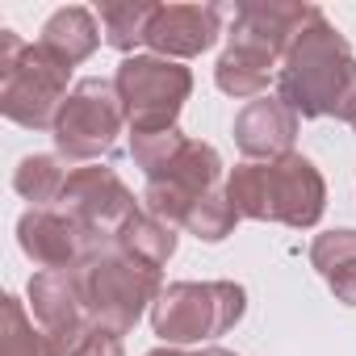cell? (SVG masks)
Returning <instances> with one entry per match:
<instances>
[{
	"label": "cell",
	"mask_w": 356,
	"mask_h": 356,
	"mask_svg": "<svg viewBox=\"0 0 356 356\" xmlns=\"http://www.w3.org/2000/svg\"><path fill=\"white\" fill-rule=\"evenodd\" d=\"M352 130H356V126H352Z\"/></svg>",
	"instance_id": "484cf974"
},
{
	"label": "cell",
	"mask_w": 356,
	"mask_h": 356,
	"mask_svg": "<svg viewBox=\"0 0 356 356\" xmlns=\"http://www.w3.org/2000/svg\"><path fill=\"white\" fill-rule=\"evenodd\" d=\"M97 42H101L97 17H92L88 9H80V5L59 9V13L42 26V38H38V47L51 51V55H55L59 63H67V67L84 63V59L97 51Z\"/></svg>",
	"instance_id": "9a60e30c"
},
{
	"label": "cell",
	"mask_w": 356,
	"mask_h": 356,
	"mask_svg": "<svg viewBox=\"0 0 356 356\" xmlns=\"http://www.w3.org/2000/svg\"><path fill=\"white\" fill-rule=\"evenodd\" d=\"M0 356H51V339L17 298H5V318H0Z\"/></svg>",
	"instance_id": "ffe728a7"
},
{
	"label": "cell",
	"mask_w": 356,
	"mask_h": 356,
	"mask_svg": "<svg viewBox=\"0 0 356 356\" xmlns=\"http://www.w3.org/2000/svg\"><path fill=\"white\" fill-rule=\"evenodd\" d=\"M310 264L331 285V293L356 306V231H327L310 243Z\"/></svg>",
	"instance_id": "2e32d148"
},
{
	"label": "cell",
	"mask_w": 356,
	"mask_h": 356,
	"mask_svg": "<svg viewBox=\"0 0 356 356\" xmlns=\"http://www.w3.org/2000/svg\"><path fill=\"white\" fill-rule=\"evenodd\" d=\"M72 67L59 63L38 42H22L13 30H0V109L26 130H55L67 101Z\"/></svg>",
	"instance_id": "5b68a950"
},
{
	"label": "cell",
	"mask_w": 356,
	"mask_h": 356,
	"mask_svg": "<svg viewBox=\"0 0 356 356\" xmlns=\"http://www.w3.org/2000/svg\"><path fill=\"white\" fill-rule=\"evenodd\" d=\"M113 243H118V252H126L130 260H138V264H147V268H159V264H168L172 252H176V231H172L168 222H159L155 214H138V210H134V214L118 227Z\"/></svg>",
	"instance_id": "e0dca14e"
},
{
	"label": "cell",
	"mask_w": 356,
	"mask_h": 356,
	"mask_svg": "<svg viewBox=\"0 0 356 356\" xmlns=\"http://www.w3.org/2000/svg\"><path fill=\"white\" fill-rule=\"evenodd\" d=\"M231 206L239 210V218L252 222H285V227H314L323 218L327 206V185L318 168L289 151L285 159L273 163H239L227 176V189Z\"/></svg>",
	"instance_id": "3957f363"
},
{
	"label": "cell",
	"mask_w": 356,
	"mask_h": 356,
	"mask_svg": "<svg viewBox=\"0 0 356 356\" xmlns=\"http://www.w3.org/2000/svg\"><path fill=\"white\" fill-rule=\"evenodd\" d=\"M113 88L122 97L126 122L134 134L143 130H172L181 118L189 92H193V76L189 67H181L176 59H159V55H130L122 59Z\"/></svg>",
	"instance_id": "52a82bcc"
},
{
	"label": "cell",
	"mask_w": 356,
	"mask_h": 356,
	"mask_svg": "<svg viewBox=\"0 0 356 356\" xmlns=\"http://www.w3.org/2000/svg\"><path fill=\"white\" fill-rule=\"evenodd\" d=\"M310 13H314V5H277V0L239 5L231 42L214 67L218 88L235 101H256L268 88L273 72H281L277 63L289 55V47L306 30Z\"/></svg>",
	"instance_id": "7a4b0ae2"
},
{
	"label": "cell",
	"mask_w": 356,
	"mask_h": 356,
	"mask_svg": "<svg viewBox=\"0 0 356 356\" xmlns=\"http://www.w3.org/2000/svg\"><path fill=\"white\" fill-rule=\"evenodd\" d=\"M72 285L84 302L88 323L118 335V339L163 293L159 289V268H147V264L130 260L126 252H118V243L88 252L80 260V268H72Z\"/></svg>",
	"instance_id": "277c9868"
},
{
	"label": "cell",
	"mask_w": 356,
	"mask_h": 356,
	"mask_svg": "<svg viewBox=\"0 0 356 356\" xmlns=\"http://www.w3.org/2000/svg\"><path fill=\"white\" fill-rule=\"evenodd\" d=\"M218 176H222L218 151H214L210 143H193V138H189V147L176 155V163H172L163 176L147 181V193H143L147 214H155V218L168 222V227H176V222L185 227L189 210H193L206 193H214Z\"/></svg>",
	"instance_id": "9c48e42d"
},
{
	"label": "cell",
	"mask_w": 356,
	"mask_h": 356,
	"mask_svg": "<svg viewBox=\"0 0 356 356\" xmlns=\"http://www.w3.org/2000/svg\"><path fill=\"white\" fill-rule=\"evenodd\" d=\"M277 97L302 118H339L356 126V59L339 30L314 9L277 72Z\"/></svg>",
	"instance_id": "6da1fadb"
},
{
	"label": "cell",
	"mask_w": 356,
	"mask_h": 356,
	"mask_svg": "<svg viewBox=\"0 0 356 356\" xmlns=\"http://www.w3.org/2000/svg\"><path fill=\"white\" fill-rule=\"evenodd\" d=\"M63 214H72L92 235H118V227L134 214V193L122 185V176L101 163H84L67 172V185L59 197Z\"/></svg>",
	"instance_id": "30bf717a"
},
{
	"label": "cell",
	"mask_w": 356,
	"mask_h": 356,
	"mask_svg": "<svg viewBox=\"0 0 356 356\" xmlns=\"http://www.w3.org/2000/svg\"><path fill=\"white\" fill-rule=\"evenodd\" d=\"M298 113L281 97H256L235 118V143L248 155V163H273L293 151Z\"/></svg>",
	"instance_id": "5bb4252c"
},
{
	"label": "cell",
	"mask_w": 356,
	"mask_h": 356,
	"mask_svg": "<svg viewBox=\"0 0 356 356\" xmlns=\"http://www.w3.org/2000/svg\"><path fill=\"white\" fill-rule=\"evenodd\" d=\"M30 306H34V323L51 339V356H67L84 339V331L92 327L84 314V302L72 285V273H34L30 277Z\"/></svg>",
	"instance_id": "7c38bea8"
},
{
	"label": "cell",
	"mask_w": 356,
	"mask_h": 356,
	"mask_svg": "<svg viewBox=\"0 0 356 356\" xmlns=\"http://www.w3.org/2000/svg\"><path fill=\"white\" fill-rule=\"evenodd\" d=\"M17 243L42 273H72L88 252L105 248L101 235L84 231L63 210H26L17 222Z\"/></svg>",
	"instance_id": "8fae6325"
},
{
	"label": "cell",
	"mask_w": 356,
	"mask_h": 356,
	"mask_svg": "<svg viewBox=\"0 0 356 356\" xmlns=\"http://www.w3.org/2000/svg\"><path fill=\"white\" fill-rule=\"evenodd\" d=\"M67 356H122V339L109 335V331H101V327H88L84 339H80Z\"/></svg>",
	"instance_id": "603a6c76"
},
{
	"label": "cell",
	"mask_w": 356,
	"mask_h": 356,
	"mask_svg": "<svg viewBox=\"0 0 356 356\" xmlns=\"http://www.w3.org/2000/svg\"><path fill=\"white\" fill-rule=\"evenodd\" d=\"M63 185H67V172L59 168L55 155H26L13 172V189L26 202H34V210H47L51 202H59Z\"/></svg>",
	"instance_id": "d6986e66"
},
{
	"label": "cell",
	"mask_w": 356,
	"mask_h": 356,
	"mask_svg": "<svg viewBox=\"0 0 356 356\" xmlns=\"http://www.w3.org/2000/svg\"><path fill=\"white\" fill-rule=\"evenodd\" d=\"M185 147H189V138L176 130V126H172V130H143V134H130V155H134V163L147 172V181L163 176Z\"/></svg>",
	"instance_id": "44dd1931"
},
{
	"label": "cell",
	"mask_w": 356,
	"mask_h": 356,
	"mask_svg": "<svg viewBox=\"0 0 356 356\" xmlns=\"http://www.w3.org/2000/svg\"><path fill=\"white\" fill-rule=\"evenodd\" d=\"M235 222H239V210L231 206V197L227 193H206L193 210H189V218H185V227L197 235V239H206V243H218V239H227L231 231H235Z\"/></svg>",
	"instance_id": "7402d4cb"
},
{
	"label": "cell",
	"mask_w": 356,
	"mask_h": 356,
	"mask_svg": "<svg viewBox=\"0 0 356 356\" xmlns=\"http://www.w3.org/2000/svg\"><path fill=\"white\" fill-rule=\"evenodd\" d=\"M248 310V293L235 281H176L168 285L155 306H151V327L155 335L176 348V343H197L227 335Z\"/></svg>",
	"instance_id": "8992f818"
},
{
	"label": "cell",
	"mask_w": 356,
	"mask_h": 356,
	"mask_svg": "<svg viewBox=\"0 0 356 356\" xmlns=\"http://www.w3.org/2000/svg\"><path fill=\"white\" fill-rule=\"evenodd\" d=\"M147 356H189V352H181V348H155V352H147Z\"/></svg>",
	"instance_id": "cb8c5ba5"
},
{
	"label": "cell",
	"mask_w": 356,
	"mask_h": 356,
	"mask_svg": "<svg viewBox=\"0 0 356 356\" xmlns=\"http://www.w3.org/2000/svg\"><path fill=\"white\" fill-rule=\"evenodd\" d=\"M197 356H235V352H227V348H206V352H197Z\"/></svg>",
	"instance_id": "d4e9b609"
},
{
	"label": "cell",
	"mask_w": 356,
	"mask_h": 356,
	"mask_svg": "<svg viewBox=\"0 0 356 356\" xmlns=\"http://www.w3.org/2000/svg\"><path fill=\"white\" fill-rule=\"evenodd\" d=\"M218 26H222L218 5H159L143 42L159 59H193L214 47Z\"/></svg>",
	"instance_id": "4fadbf2b"
},
{
	"label": "cell",
	"mask_w": 356,
	"mask_h": 356,
	"mask_svg": "<svg viewBox=\"0 0 356 356\" xmlns=\"http://www.w3.org/2000/svg\"><path fill=\"white\" fill-rule=\"evenodd\" d=\"M122 122H126V109H122V97L109 80H80L63 109H59V122H55V147L63 159H76V163H88V159H101L118 134H122Z\"/></svg>",
	"instance_id": "ba28073f"
},
{
	"label": "cell",
	"mask_w": 356,
	"mask_h": 356,
	"mask_svg": "<svg viewBox=\"0 0 356 356\" xmlns=\"http://www.w3.org/2000/svg\"><path fill=\"white\" fill-rule=\"evenodd\" d=\"M159 5L151 0H105L101 5V30H105V42L122 55H130L143 38H147V26L155 17Z\"/></svg>",
	"instance_id": "ac0fdd59"
}]
</instances>
